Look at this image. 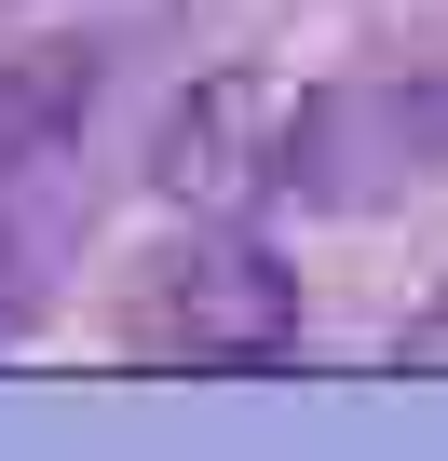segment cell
<instances>
[{
    "mask_svg": "<svg viewBox=\"0 0 448 461\" xmlns=\"http://www.w3.org/2000/svg\"><path fill=\"white\" fill-rule=\"evenodd\" d=\"M123 353L136 366H190V380H259V366L299 353V272L272 245H245V230H204V245H177L136 285Z\"/></svg>",
    "mask_w": 448,
    "mask_h": 461,
    "instance_id": "1",
    "label": "cell"
},
{
    "mask_svg": "<svg viewBox=\"0 0 448 461\" xmlns=\"http://www.w3.org/2000/svg\"><path fill=\"white\" fill-rule=\"evenodd\" d=\"M286 163H299V95H286V82H259V68H232V82L177 95V109H163V149H150L163 203H204V217H245Z\"/></svg>",
    "mask_w": 448,
    "mask_h": 461,
    "instance_id": "2",
    "label": "cell"
},
{
    "mask_svg": "<svg viewBox=\"0 0 448 461\" xmlns=\"http://www.w3.org/2000/svg\"><path fill=\"white\" fill-rule=\"evenodd\" d=\"M407 353H421V366H448V299L421 312V339H407Z\"/></svg>",
    "mask_w": 448,
    "mask_h": 461,
    "instance_id": "3",
    "label": "cell"
}]
</instances>
